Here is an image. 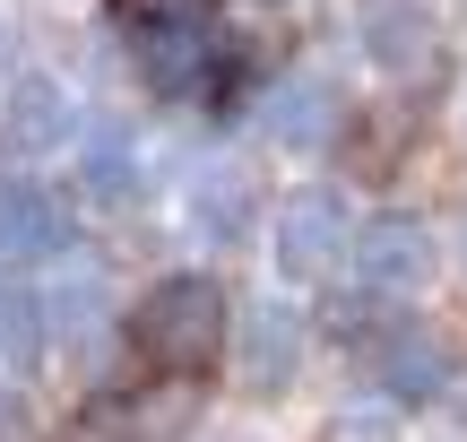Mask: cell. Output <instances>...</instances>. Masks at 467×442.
<instances>
[{"mask_svg": "<svg viewBox=\"0 0 467 442\" xmlns=\"http://www.w3.org/2000/svg\"><path fill=\"white\" fill-rule=\"evenodd\" d=\"M130 191H139V156H130V139H121V131H96V139H87V200L121 208Z\"/></svg>", "mask_w": 467, "mask_h": 442, "instance_id": "11", "label": "cell"}, {"mask_svg": "<svg viewBox=\"0 0 467 442\" xmlns=\"http://www.w3.org/2000/svg\"><path fill=\"white\" fill-rule=\"evenodd\" d=\"M355 235H364V208L337 183H303L268 208V260L285 287H329L337 269H355Z\"/></svg>", "mask_w": 467, "mask_h": 442, "instance_id": "3", "label": "cell"}, {"mask_svg": "<svg viewBox=\"0 0 467 442\" xmlns=\"http://www.w3.org/2000/svg\"><path fill=\"white\" fill-rule=\"evenodd\" d=\"M355 364H364L372 399L389 408H441L451 399V374H459V347L441 339V321L424 312H372V330H355Z\"/></svg>", "mask_w": 467, "mask_h": 442, "instance_id": "2", "label": "cell"}, {"mask_svg": "<svg viewBox=\"0 0 467 442\" xmlns=\"http://www.w3.org/2000/svg\"><path fill=\"white\" fill-rule=\"evenodd\" d=\"M251 113H260V131L277 139L285 156H320V148H337V139H347L355 104H347V87H337L329 69H285V79L268 87Z\"/></svg>", "mask_w": 467, "mask_h": 442, "instance_id": "6", "label": "cell"}, {"mask_svg": "<svg viewBox=\"0 0 467 442\" xmlns=\"http://www.w3.org/2000/svg\"><path fill=\"white\" fill-rule=\"evenodd\" d=\"M459 260H467V208H459Z\"/></svg>", "mask_w": 467, "mask_h": 442, "instance_id": "14", "label": "cell"}, {"mask_svg": "<svg viewBox=\"0 0 467 442\" xmlns=\"http://www.w3.org/2000/svg\"><path fill=\"white\" fill-rule=\"evenodd\" d=\"M0 442H26V408H17L9 391H0Z\"/></svg>", "mask_w": 467, "mask_h": 442, "instance_id": "12", "label": "cell"}, {"mask_svg": "<svg viewBox=\"0 0 467 442\" xmlns=\"http://www.w3.org/2000/svg\"><path fill=\"white\" fill-rule=\"evenodd\" d=\"M130 347L148 374L165 382H200L234 356V295L208 269H173L130 304Z\"/></svg>", "mask_w": 467, "mask_h": 442, "instance_id": "1", "label": "cell"}, {"mask_svg": "<svg viewBox=\"0 0 467 442\" xmlns=\"http://www.w3.org/2000/svg\"><path fill=\"white\" fill-rule=\"evenodd\" d=\"M459 121H467V113H459Z\"/></svg>", "mask_w": 467, "mask_h": 442, "instance_id": "15", "label": "cell"}, {"mask_svg": "<svg viewBox=\"0 0 467 442\" xmlns=\"http://www.w3.org/2000/svg\"><path fill=\"white\" fill-rule=\"evenodd\" d=\"M441 408H451L459 426H467V356H459V374H451V399H441Z\"/></svg>", "mask_w": 467, "mask_h": 442, "instance_id": "13", "label": "cell"}, {"mask_svg": "<svg viewBox=\"0 0 467 442\" xmlns=\"http://www.w3.org/2000/svg\"><path fill=\"white\" fill-rule=\"evenodd\" d=\"M0 139L9 148H52V139H69V104L52 79H17L9 87V121H0Z\"/></svg>", "mask_w": 467, "mask_h": 442, "instance_id": "10", "label": "cell"}, {"mask_svg": "<svg viewBox=\"0 0 467 442\" xmlns=\"http://www.w3.org/2000/svg\"><path fill=\"white\" fill-rule=\"evenodd\" d=\"M182 208H191V226H200L208 243H234V235H251V217H260V200H251V183H243V174H200Z\"/></svg>", "mask_w": 467, "mask_h": 442, "instance_id": "9", "label": "cell"}, {"mask_svg": "<svg viewBox=\"0 0 467 442\" xmlns=\"http://www.w3.org/2000/svg\"><path fill=\"white\" fill-rule=\"evenodd\" d=\"M69 235H78V217H69V200L52 183H35V174H0V260H61Z\"/></svg>", "mask_w": 467, "mask_h": 442, "instance_id": "8", "label": "cell"}, {"mask_svg": "<svg viewBox=\"0 0 467 442\" xmlns=\"http://www.w3.org/2000/svg\"><path fill=\"white\" fill-rule=\"evenodd\" d=\"M441 35H451V9L441 0H355V44L381 79H416L433 69Z\"/></svg>", "mask_w": 467, "mask_h": 442, "instance_id": "7", "label": "cell"}, {"mask_svg": "<svg viewBox=\"0 0 467 442\" xmlns=\"http://www.w3.org/2000/svg\"><path fill=\"white\" fill-rule=\"evenodd\" d=\"M355 295H372L381 312H416V295L441 278V226L416 208H372L355 235Z\"/></svg>", "mask_w": 467, "mask_h": 442, "instance_id": "4", "label": "cell"}, {"mask_svg": "<svg viewBox=\"0 0 467 442\" xmlns=\"http://www.w3.org/2000/svg\"><path fill=\"white\" fill-rule=\"evenodd\" d=\"M303 356H312V321H303L295 304H277V295H260V304H234V382H243L251 399H285L303 382Z\"/></svg>", "mask_w": 467, "mask_h": 442, "instance_id": "5", "label": "cell"}]
</instances>
